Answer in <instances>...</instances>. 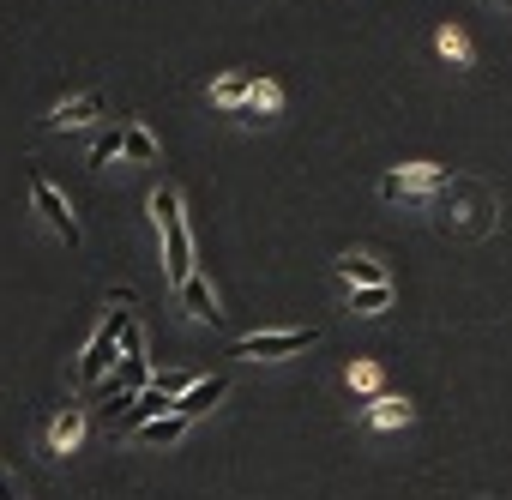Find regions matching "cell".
Masks as SVG:
<instances>
[{
	"instance_id": "6da1fadb",
	"label": "cell",
	"mask_w": 512,
	"mask_h": 500,
	"mask_svg": "<svg viewBox=\"0 0 512 500\" xmlns=\"http://www.w3.org/2000/svg\"><path fill=\"white\" fill-rule=\"evenodd\" d=\"M151 217L163 229V266H169V284L181 290L193 278V235H187V217H181V193L175 187H157L151 193Z\"/></svg>"
},
{
	"instance_id": "7a4b0ae2",
	"label": "cell",
	"mask_w": 512,
	"mask_h": 500,
	"mask_svg": "<svg viewBox=\"0 0 512 500\" xmlns=\"http://www.w3.org/2000/svg\"><path fill=\"white\" fill-rule=\"evenodd\" d=\"M127 320H133V290H121L115 308H109V320L91 332V344H85V356H79V380H85V386H97V380L115 368V344H121Z\"/></svg>"
},
{
	"instance_id": "3957f363",
	"label": "cell",
	"mask_w": 512,
	"mask_h": 500,
	"mask_svg": "<svg viewBox=\"0 0 512 500\" xmlns=\"http://www.w3.org/2000/svg\"><path fill=\"white\" fill-rule=\"evenodd\" d=\"M320 332L314 326H290V332H253V338H235L229 356H247V362H278V356H296V350H314Z\"/></svg>"
},
{
	"instance_id": "277c9868",
	"label": "cell",
	"mask_w": 512,
	"mask_h": 500,
	"mask_svg": "<svg viewBox=\"0 0 512 500\" xmlns=\"http://www.w3.org/2000/svg\"><path fill=\"white\" fill-rule=\"evenodd\" d=\"M446 187H452V175H446L440 163H404V169H392V175L380 181L386 199H434V193H446Z\"/></svg>"
},
{
	"instance_id": "5b68a950",
	"label": "cell",
	"mask_w": 512,
	"mask_h": 500,
	"mask_svg": "<svg viewBox=\"0 0 512 500\" xmlns=\"http://www.w3.org/2000/svg\"><path fill=\"white\" fill-rule=\"evenodd\" d=\"M31 199H37V211L49 217V229H55V235L67 241V247H79V217H73V205L61 199V187L37 175V181H31Z\"/></svg>"
},
{
	"instance_id": "8992f818",
	"label": "cell",
	"mask_w": 512,
	"mask_h": 500,
	"mask_svg": "<svg viewBox=\"0 0 512 500\" xmlns=\"http://www.w3.org/2000/svg\"><path fill=\"white\" fill-rule=\"evenodd\" d=\"M187 428H193V416H181V410H163V416L139 422V428H133V440H139V446H175Z\"/></svg>"
},
{
	"instance_id": "52a82bcc",
	"label": "cell",
	"mask_w": 512,
	"mask_h": 500,
	"mask_svg": "<svg viewBox=\"0 0 512 500\" xmlns=\"http://www.w3.org/2000/svg\"><path fill=\"white\" fill-rule=\"evenodd\" d=\"M103 115V97L97 91H85V97H67V103H55V115H49V127H61V133H73V127H91Z\"/></svg>"
},
{
	"instance_id": "ba28073f",
	"label": "cell",
	"mask_w": 512,
	"mask_h": 500,
	"mask_svg": "<svg viewBox=\"0 0 512 500\" xmlns=\"http://www.w3.org/2000/svg\"><path fill=\"white\" fill-rule=\"evenodd\" d=\"M223 392H229V380H223V374H211V380H193V386L175 398V410H181V416H205V410H211Z\"/></svg>"
},
{
	"instance_id": "9c48e42d",
	"label": "cell",
	"mask_w": 512,
	"mask_h": 500,
	"mask_svg": "<svg viewBox=\"0 0 512 500\" xmlns=\"http://www.w3.org/2000/svg\"><path fill=\"white\" fill-rule=\"evenodd\" d=\"M79 440H85V410L67 404V410L49 422V452H79Z\"/></svg>"
},
{
	"instance_id": "30bf717a",
	"label": "cell",
	"mask_w": 512,
	"mask_h": 500,
	"mask_svg": "<svg viewBox=\"0 0 512 500\" xmlns=\"http://www.w3.org/2000/svg\"><path fill=\"white\" fill-rule=\"evenodd\" d=\"M338 278H344V284H356V290H368V284H392V278H386V266H380L374 254H344V260H338Z\"/></svg>"
},
{
	"instance_id": "8fae6325",
	"label": "cell",
	"mask_w": 512,
	"mask_h": 500,
	"mask_svg": "<svg viewBox=\"0 0 512 500\" xmlns=\"http://www.w3.org/2000/svg\"><path fill=\"white\" fill-rule=\"evenodd\" d=\"M175 296H181V308H187L193 320H211V326H217V302H211V284H205L199 272H193V278H187Z\"/></svg>"
},
{
	"instance_id": "7c38bea8",
	"label": "cell",
	"mask_w": 512,
	"mask_h": 500,
	"mask_svg": "<svg viewBox=\"0 0 512 500\" xmlns=\"http://www.w3.org/2000/svg\"><path fill=\"white\" fill-rule=\"evenodd\" d=\"M121 157H127V163H157V139H151V127L127 121V127H121Z\"/></svg>"
},
{
	"instance_id": "4fadbf2b",
	"label": "cell",
	"mask_w": 512,
	"mask_h": 500,
	"mask_svg": "<svg viewBox=\"0 0 512 500\" xmlns=\"http://www.w3.org/2000/svg\"><path fill=\"white\" fill-rule=\"evenodd\" d=\"M163 410H175V398L157 392V386H139V398L127 404V428H139V422H151V416H163Z\"/></svg>"
},
{
	"instance_id": "5bb4252c",
	"label": "cell",
	"mask_w": 512,
	"mask_h": 500,
	"mask_svg": "<svg viewBox=\"0 0 512 500\" xmlns=\"http://www.w3.org/2000/svg\"><path fill=\"white\" fill-rule=\"evenodd\" d=\"M368 416H374V428H404V422H410V404H404L398 392H374Z\"/></svg>"
},
{
	"instance_id": "9a60e30c",
	"label": "cell",
	"mask_w": 512,
	"mask_h": 500,
	"mask_svg": "<svg viewBox=\"0 0 512 500\" xmlns=\"http://www.w3.org/2000/svg\"><path fill=\"white\" fill-rule=\"evenodd\" d=\"M247 91H253V79H247V73H223V79L211 85V97H217L223 109H241V103H247Z\"/></svg>"
},
{
	"instance_id": "2e32d148",
	"label": "cell",
	"mask_w": 512,
	"mask_h": 500,
	"mask_svg": "<svg viewBox=\"0 0 512 500\" xmlns=\"http://www.w3.org/2000/svg\"><path fill=\"white\" fill-rule=\"evenodd\" d=\"M284 103V91L272 85V79H253V91H247V109H253V121H260V115H272Z\"/></svg>"
},
{
	"instance_id": "e0dca14e",
	"label": "cell",
	"mask_w": 512,
	"mask_h": 500,
	"mask_svg": "<svg viewBox=\"0 0 512 500\" xmlns=\"http://www.w3.org/2000/svg\"><path fill=\"white\" fill-rule=\"evenodd\" d=\"M392 308V284H368L356 290V314H386Z\"/></svg>"
},
{
	"instance_id": "ac0fdd59",
	"label": "cell",
	"mask_w": 512,
	"mask_h": 500,
	"mask_svg": "<svg viewBox=\"0 0 512 500\" xmlns=\"http://www.w3.org/2000/svg\"><path fill=\"white\" fill-rule=\"evenodd\" d=\"M440 55H446L452 67H464V61H470V43H464V31H452V25H446V31H440Z\"/></svg>"
},
{
	"instance_id": "d6986e66",
	"label": "cell",
	"mask_w": 512,
	"mask_h": 500,
	"mask_svg": "<svg viewBox=\"0 0 512 500\" xmlns=\"http://www.w3.org/2000/svg\"><path fill=\"white\" fill-rule=\"evenodd\" d=\"M109 157H121V127H103L91 139V163H109Z\"/></svg>"
},
{
	"instance_id": "ffe728a7",
	"label": "cell",
	"mask_w": 512,
	"mask_h": 500,
	"mask_svg": "<svg viewBox=\"0 0 512 500\" xmlns=\"http://www.w3.org/2000/svg\"><path fill=\"white\" fill-rule=\"evenodd\" d=\"M121 362H145V338H139L133 320H127V332H121Z\"/></svg>"
},
{
	"instance_id": "44dd1931",
	"label": "cell",
	"mask_w": 512,
	"mask_h": 500,
	"mask_svg": "<svg viewBox=\"0 0 512 500\" xmlns=\"http://www.w3.org/2000/svg\"><path fill=\"white\" fill-rule=\"evenodd\" d=\"M350 386H356V392H374V386H380V368H374V362H350Z\"/></svg>"
},
{
	"instance_id": "7402d4cb",
	"label": "cell",
	"mask_w": 512,
	"mask_h": 500,
	"mask_svg": "<svg viewBox=\"0 0 512 500\" xmlns=\"http://www.w3.org/2000/svg\"><path fill=\"white\" fill-rule=\"evenodd\" d=\"M151 386H157V392H169V398H181V392H187V386H193V380H187V374H157V380H151Z\"/></svg>"
}]
</instances>
